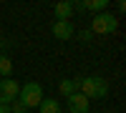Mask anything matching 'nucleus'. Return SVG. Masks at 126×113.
<instances>
[{"mask_svg": "<svg viewBox=\"0 0 126 113\" xmlns=\"http://www.w3.org/2000/svg\"><path fill=\"white\" fill-rule=\"evenodd\" d=\"M83 10H91V13H106V8H109V0H86V3H81Z\"/></svg>", "mask_w": 126, "mask_h": 113, "instance_id": "7", "label": "nucleus"}, {"mask_svg": "<svg viewBox=\"0 0 126 113\" xmlns=\"http://www.w3.org/2000/svg\"><path fill=\"white\" fill-rule=\"evenodd\" d=\"M68 111L71 113H88V98L81 93L68 96Z\"/></svg>", "mask_w": 126, "mask_h": 113, "instance_id": "5", "label": "nucleus"}, {"mask_svg": "<svg viewBox=\"0 0 126 113\" xmlns=\"http://www.w3.org/2000/svg\"><path fill=\"white\" fill-rule=\"evenodd\" d=\"M61 93L63 96H73V93H78V83H73V80H61Z\"/></svg>", "mask_w": 126, "mask_h": 113, "instance_id": "11", "label": "nucleus"}, {"mask_svg": "<svg viewBox=\"0 0 126 113\" xmlns=\"http://www.w3.org/2000/svg\"><path fill=\"white\" fill-rule=\"evenodd\" d=\"M10 113H25V106L20 103V100H13V103H10Z\"/></svg>", "mask_w": 126, "mask_h": 113, "instance_id": "12", "label": "nucleus"}, {"mask_svg": "<svg viewBox=\"0 0 126 113\" xmlns=\"http://www.w3.org/2000/svg\"><path fill=\"white\" fill-rule=\"evenodd\" d=\"M0 75H3V78L13 75V60H10L8 55H0Z\"/></svg>", "mask_w": 126, "mask_h": 113, "instance_id": "10", "label": "nucleus"}, {"mask_svg": "<svg viewBox=\"0 0 126 113\" xmlns=\"http://www.w3.org/2000/svg\"><path fill=\"white\" fill-rule=\"evenodd\" d=\"M78 88H81V96H86L88 100H91V98H106V93H109V83H106L101 75L83 78L81 83H78Z\"/></svg>", "mask_w": 126, "mask_h": 113, "instance_id": "1", "label": "nucleus"}, {"mask_svg": "<svg viewBox=\"0 0 126 113\" xmlns=\"http://www.w3.org/2000/svg\"><path fill=\"white\" fill-rule=\"evenodd\" d=\"M53 35L58 40H71L73 35V25H71V20H56V25H53Z\"/></svg>", "mask_w": 126, "mask_h": 113, "instance_id": "6", "label": "nucleus"}, {"mask_svg": "<svg viewBox=\"0 0 126 113\" xmlns=\"http://www.w3.org/2000/svg\"><path fill=\"white\" fill-rule=\"evenodd\" d=\"M18 93H20L18 80H13V78L0 80V106H8V103H13V100H18Z\"/></svg>", "mask_w": 126, "mask_h": 113, "instance_id": "4", "label": "nucleus"}, {"mask_svg": "<svg viewBox=\"0 0 126 113\" xmlns=\"http://www.w3.org/2000/svg\"><path fill=\"white\" fill-rule=\"evenodd\" d=\"M73 13V3H58L56 5V18L58 20H68Z\"/></svg>", "mask_w": 126, "mask_h": 113, "instance_id": "8", "label": "nucleus"}, {"mask_svg": "<svg viewBox=\"0 0 126 113\" xmlns=\"http://www.w3.org/2000/svg\"><path fill=\"white\" fill-rule=\"evenodd\" d=\"M18 100H20L25 108H35V106H40V100H43V88H40L38 83H25V86H20Z\"/></svg>", "mask_w": 126, "mask_h": 113, "instance_id": "2", "label": "nucleus"}, {"mask_svg": "<svg viewBox=\"0 0 126 113\" xmlns=\"http://www.w3.org/2000/svg\"><path fill=\"white\" fill-rule=\"evenodd\" d=\"M0 113H10V106H0Z\"/></svg>", "mask_w": 126, "mask_h": 113, "instance_id": "13", "label": "nucleus"}, {"mask_svg": "<svg viewBox=\"0 0 126 113\" xmlns=\"http://www.w3.org/2000/svg\"><path fill=\"white\" fill-rule=\"evenodd\" d=\"M40 113H61V106H58V100H53V98H43V100H40Z\"/></svg>", "mask_w": 126, "mask_h": 113, "instance_id": "9", "label": "nucleus"}, {"mask_svg": "<svg viewBox=\"0 0 126 113\" xmlns=\"http://www.w3.org/2000/svg\"><path fill=\"white\" fill-rule=\"evenodd\" d=\"M91 28H93V33H101V35H109V33H113V30L119 28V20L113 18L111 13H98L96 18L91 20Z\"/></svg>", "mask_w": 126, "mask_h": 113, "instance_id": "3", "label": "nucleus"}]
</instances>
